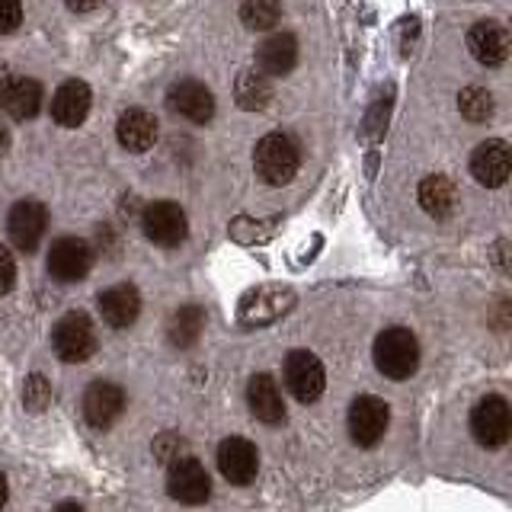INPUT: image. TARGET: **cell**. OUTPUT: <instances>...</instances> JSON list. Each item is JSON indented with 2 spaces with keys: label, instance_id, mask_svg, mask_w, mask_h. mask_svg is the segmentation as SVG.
Here are the masks:
<instances>
[{
  "label": "cell",
  "instance_id": "cell-36",
  "mask_svg": "<svg viewBox=\"0 0 512 512\" xmlns=\"http://www.w3.org/2000/svg\"><path fill=\"white\" fill-rule=\"evenodd\" d=\"M7 144H10V135H7V128H4V125H0V154H4V151H7Z\"/></svg>",
  "mask_w": 512,
  "mask_h": 512
},
{
  "label": "cell",
  "instance_id": "cell-31",
  "mask_svg": "<svg viewBox=\"0 0 512 512\" xmlns=\"http://www.w3.org/2000/svg\"><path fill=\"white\" fill-rule=\"evenodd\" d=\"M23 20V0H0V36H7Z\"/></svg>",
  "mask_w": 512,
  "mask_h": 512
},
{
  "label": "cell",
  "instance_id": "cell-10",
  "mask_svg": "<svg viewBox=\"0 0 512 512\" xmlns=\"http://www.w3.org/2000/svg\"><path fill=\"white\" fill-rule=\"evenodd\" d=\"M93 266V250L80 237H58L48 250V272L58 282H80Z\"/></svg>",
  "mask_w": 512,
  "mask_h": 512
},
{
  "label": "cell",
  "instance_id": "cell-25",
  "mask_svg": "<svg viewBox=\"0 0 512 512\" xmlns=\"http://www.w3.org/2000/svg\"><path fill=\"white\" fill-rule=\"evenodd\" d=\"M269 96H272V87L266 84V74L244 71V74L237 77V84H234V100H237L240 109L260 112V109H266Z\"/></svg>",
  "mask_w": 512,
  "mask_h": 512
},
{
  "label": "cell",
  "instance_id": "cell-11",
  "mask_svg": "<svg viewBox=\"0 0 512 512\" xmlns=\"http://www.w3.org/2000/svg\"><path fill=\"white\" fill-rule=\"evenodd\" d=\"M218 471L228 484L247 487L260 471V452L256 445L244 436H231L218 445Z\"/></svg>",
  "mask_w": 512,
  "mask_h": 512
},
{
  "label": "cell",
  "instance_id": "cell-14",
  "mask_svg": "<svg viewBox=\"0 0 512 512\" xmlns=\"http://www.w3.org/2000/svg\"><path fill=\"white\" fill-rule=\"evenodd\" d=\"M509 170H512V151L509 144L500 138H490L484 141L480 148L471 154V173L480 186L496 189L509 180Z\"/></svg>",
  "mask_w": 512,
  "mask_h": 512
},
{
  "label": "cell",
  "instance_id": "cell-15",
  "mask_svg": "<svg viewBox=\"0 0 512 512\" xmlns=\"http://www.w3.org/2000/svg\"><path fill=\"white\" fill-rule=\"evenodd\" d=\"M125 410V391L112 381H93L84 391V416L93 429H109Z\"/></svg>",
  "mask_w": 512,
  "mask_h": 512
},
{
  "label": "cell",
  "instance_id": "cell-29",
  "mask_svg": "<svg viewBox=\"0 0 512 512\" xmlns=\"http://www.w3.org/2000/svg\"><path fill=\"white\" fill-rule=\"evenodd\" d=\"M186 448H189V445H186L183 436H176V432H164V436H157V439H154V458L170 468V464H176L180 458H189V455H186Z\"/></svg>",
  "mask_w": 512,
  "mask_h": 512
},
{
  "label": "cell",
  "instance_id": "cell-35",
  "mask_svg": "<svg viewBox=\"0 0 512 512\" xmlns=\"http://www.w3.org/2000/svg\"><path fill=\"white\" fill-rule=\"evenodd\" d=\"M7 496H10V490H7V477L0 474V509L7 506Z\"/></svg>",
  "mask_w": 512,
  "mask_h": 512
},
{
  "label": "cell",
  "instance_id": "cell-8",
  "mask_svg": "<svg viewBox=\"0 0 512 512\" xmlns=\"http://www.w3.org/2000/svg\"><path fill=\"white\" fill-rule=\"evenodd\" d=\"M141 228L157 247H180L189 234V221L176 202H151L141 215Z\"/></svg>",
  "mask_w": 512,
  "mask_h": 512
},
{
  "label": "cell",
  "instance_id": "cell-33",
  "mask_svg": "<svg viewBox=\"0 0 512 512\" xmlns=\"http://www.w3.org/2000/svg\"><path fill=\"white\" fill-rule=\"evenodd\" d=\"M96 4H100V0H68V7H71V10H80V13H84V10H93Z\"/></svg>",
  "mask_w": 512,
  "mask_h": 512
},
{
  "label": "cell",
  "instance_id": "cell-26",
  "mask_svg": "<svg viewBox=\"0 0 512 512\" xmlns=\"http://www.w3.org/2000/svg\"><path fill=\"white\" fill-rule=\"evenodd\" d=\"M279 16H282L279 0H244V4H240V20H244V26L253 32L272 29L279 23Z\"/></svg>",
  "mask_w": 512,
  "mask_h": 512
},
{
  "label": "cell",
  "instance_id": "cell-5",
  "mask_svg": "<svg viewBox=\"0 0 512 512\" xmlns=\"http://www.w3.org/2000/svg\"><path fill=\"white\" fill-rule=\"evenodd\" d=\"M471 432L484 448H500L512 436V410L503 394H487L471 413Z\"/></svg>",
  "mask_w": 512,
  "mask_h": 512
},
{
  "label": "cell",
  "instance_id": "cell-18",
  "mask_svg": "<svg viewBox=\"0 0 512 512\" xmlns=\"http://www.w3.org/2000/svg\"><path fill=\"white\" fill-rule=\"evenodd\" d=\"M468 48H471V55L480 64H490V68H496V64H503L506 55H509V36H506V29L500 23L484 20V23L471 26Z\"/></svg>",
  "mask_w": 512,
  "mask_h": 512
},
{
  "label": "cell",
  "instance_id": "cell-22",
  "mask_svg": "<svg viewBox=\"0 0 512 512\" xmlns=\"http://www.w3.org/2000/svg\"><path fill=\"white\" fill-rule=\"evenodd\" d=\"M0 106L7 109V116L16 119V122H26L39 112L42 106V87L39 80L32 77H16L10 80V87L4 90V96H0Z\"/></svg>",
  "mask_w": 512,
  "mask_h": 512
},
{
  "label": "cell",
  "instance_id": "cell-30",
  "mask_svg": "<svg viewBox=\"0 0 512 512\" xmlns=\"http://www.w3.org/2000/svg\"><path fill=\"white\" fill-rule=\"evenodd\" d=\"M272 231V224H260V221H253V218H237L231 224V234L240 240V244H253V240H266Z\"/></svg>",
  "mask_w": 512,
  "mask_h": 512
},
{
  "label": "cell",
  "instance_id": "cell-21",
  "mask_svg": "<svg viewBox=\"0 0 512 512\" xmlns=\"http://www.w3.org/2000/svg\"><path fill=\"white\" fill-rule=\"evenodd\" d=\"M295 61H298V42L292 32H276V36H269L260 48H256L260 74L282 77L295 68Z\"/></svg>",
  "mask_w": 512,
  "mask_h": 512
},
{
  "label": "cell",
  "instance_id": "cell-12",
  "mask_svg": "<svg viewBox=\"0 0 512 512\" xmlns=\"http://www.w3.org/2000/svg\"><path fill=\"white\" fill-rule=\"evenodd\" d=\"M48 228V212L42 202H16L7 215V234L13 240V247H20L23 253H32L39 247V240L45 237Z\"/></svg>",
  "mask_w": 512,
  "mask_h": 512
},
{
  "label": "cell",
  "instance_id": "cell-9",
  "mask_svg": "<svg viewBox=\"0 0 512 512\" xmlns=\"http://www.w3.org/2000/svg\"><path fill=\"white\" fill-rule=\"evenodd\" d=\"M167 493L183 506H202L212 496V477H208L205 464L196 458H180L176 464H170Z\"/></svg>",
  "mask_w": 512,
  "mask_h": 512
},
{
  "label": "cell",
  "instance_id": "cell-7",
  "mask_svg": "<svg viewBox=\"0 0 512 512\" xmlns=\"http://www.w3.org/2000/svg\"><path fill=\"white\" fill-rule=\"evenodd\" d=\"M388 420H391V410L384 404L381 397L375 394H362L352 400L349 407V436L356 445L362 448H372L384 439L388 432Z\"/></svg>",
  "mask_w": 512,
  "mask_h": 512
},
{
  "label": "cell",
  "instance_id": "cell-3",
  "mask_svg": "<svg viewBox=\"0 0 512 512\" xmlns=\"http://www.w3.org/2000/svg\"><path fill=\"white\" fill-rule=\"evenodd\" d=\"M295 308V292L288 285H260L240 298L237 320L244 327H269Z\"/></svg>",
  "mask_w": 512,
  "mask_h": 512
},
{
  "label": "cell",
  "instance_id": "cell-4",
  "mask_svg": "<svg viewBox=\"0 0 512 512\" xmlns=\"http://www.w3.org/2000/svg\"><path fill=\"white\" fill-rule=\"evenodd\" d=\"M52 346H55V356L61 362H68V365L87 362L96 352V327H93V320L84 311L64 314L55 324V330H52Z\"/></svg>",
  "mask_w": 512,
  "mask_h": 512
},
{
  "label": "cell",
  "instance_id": "cell-6",
  "mask_svg": "<svg viewBox=\"0 0 512 512\" xmlns=\"http://www.w3.org/2000/svg\"><path fill=\"white\" fill-rule=\"evenodd\" d=\"M285 384L298 404H314L327 388V368L314 352L295 349V352H288V359H285Z\"/></svg>",
  "mask_w": 512,
  "mask_h": 512
},
{
  "label": "cell",
  "instance_id": "cell-16",
  "mask_svg": "<svg viewBox=\"0 0 512 512\" xmlns=\"http://www.w3.org/2000/svg\"><path fill=\"white\" fill-rule=\"evenodd\" d=\"M247 404L253 410V416L266 426H276L285 420V400L279 391L276 375L269 372H256L247 384Z\"/></svg>",
  "mask_w": 512,
  "mask_h": 512
},
{
  "label": "cell",
  "instance_id": "cell-28",
  "mask_svg": "<svg viewBox=\"0 0 512 512\" xmlns=\"http://www.w3.org/2000/svg\"><path fill=\"white\" fill-rule=\"evenodd\" d=\"M23 404L32 413H39V410H45L48 404H52V384H48L45 375L36 372V375L26 378V384H23Z\"/></svg>",
  "mask_w": 512,
  "mask_h": 512
},
{
  "label": "cell",
  "instance_id": "cell-23",
  "mask_svg": "<svg viewBox=\"0 0 512 512\" xmlns=\"http://www.w3.org/2000/svg\"><path fill=\"white\" fill-rule=\"evenodd\" d=\"M455 202H458V192H455V183L448 180V176H426L420 183V205L423 212L432 215V218H448L455 212Z\"/></svg>",
  "mask_w": 512,
  "mask_h": 512
},
{
  "label": "cell",
  "instance_id": "cell-19",
  "mask_svg": "<svg viewBox=\"0 0 512 512\" xmlns=\"http://www.w3.org/2000/svg\"><path fill=\"white\" fill-rule=\"evenodd\" d=\"M116 135H119V144L125 151L132 154H141L148 151L151 144L157 141V119L151 116L148 109H125L119 116V125H116Z\"/></svg>",
  "mask_w": 512,
  "mask_h": 512
},
{
  "label": "cell",
  "instance_id": "cell-1",
  "mask_svg": "<svg viewBox=\"0 0 512 512\" xmlns=\"http://www.w3.org/2000/svg\"><path fill=\"white\" fill-rule=\"evenodd\" d=\"M375 365L384 378L404 381L420 368V340L407 327H388L375 340Z\"/></svg>",
  "mask_w": 512,
  "mask_h": 512
},
{
  "label": "cell",
  "instance_id": "cell-32",
  "mask_svg": "<svg viewBox=\"0 0 512 512\" xmlns=\"http://www.w3.org/2000/svg\"><path fill=\"white\" fill-rule=\"evenodd\" d=\"M16 282V263H13V253L0 244V295H7Z\"/></svg>",
  "mask_w": 512,
  "mask_h": 512
},
{
  "label": "cell",
  "instance_id": "cell-2",
  "mask_svg": "<svg viewBox=\"0 0 512 512\" xmlns=\"http://www.w3.org/2000/svg\"><path fill=\"white\" fill-rule=\"evenodd\" d=\"M256 173L263 176L269 186H285L295 180L298 173V144L288 138L285 132H269L260 144H256Z\"/></svg>",
  "mask_w": 512,
  "mask_h": 512
},
{
  "label": "cell",
  "instance_id": "cell-27",
  "mask_svg": "<svg viewBox=\"0 0 512 512\" xmlns=\"http://www.w3.org/2000/svg\"><path fill=\"white\" fill-rule=\"evenodd\" d=\"M458 109L471 122H490L493 119V93L484 87H464L458 96Z\"/></svg>",
  "mask_w": 512,
  "mask_h": 512
},
{
  "label": "cell",
  "instance_id": "cell-37",
  "mask_svg": "<svg viewBox=\"0 0 512 512\" xmlns=\"http://www.w3.org/2000/svg\"><path fill=\"white\" fill-rule=\"evenodd\" d=\"M55 512H84V509H80L77 503H71V500H68V503H61V506H58Z\"/></svg>",
  "mask_w": 512,
  "mask_h": 512
},
{
  "label": "cell",
  "instance_id": "cell-34",
  "mask_svg": "<svg viewBox=\"0 0 512 512\" xmlns=\"http://www.w3.org/2000/svg\"><path fill=\"white\" fill-rule=\"evenodd\" d=\"M10 68H7V64H0V96H4V90L10 87Z\"/></svg>",
  "mask_w": 512,
  "mask_h": 512
},
{
  "label": "cell",
  "instance_id": "cell-24",
  "mask_svg": "<svg viewBox=\"0 0 512 512\" xmlns=\"http://www.w3.org/2000/svg\"><path fill=\"white\" fill-rule=\"evenodd\" d=\"M202 327H205V311L199 304H183L180 311H173L170 324H167V336L176 349H189L199 343Z\"/></svg>",
  "mask_w": 512,
  "mask_h": 512
},
{
  "label": "cell",
  "instance_id": "cell-20",
  "mask_svg": "<svg viewBox=\"0 0 512 512\" xmlns=\"http://www.w3.org/2000/svg\"><path fill=\"white\" fill-rule=\"evenodd\" d=\"M87 112H90V87L84 80H68V84L58 87L55 100H52V116L58 125L77 128L87 119Z\"/></svg>",
  "mask_w": 512,
  "mask_h": 512
},
{
  "label": "cell",
  "instance_id": "cell-13",
  "mask_svg": "<svg viewBox=\"0 0 512 512\" xmlns=\"http://www.w3.org/2000/svg\"><path fill=\"white\" fill-rule=\"evenodd\" d=\"M167 106L176 116H183L196 125L212 122L215 116V96L205 84H199V80H180V84H173L167 93Z\"/></svg>",
  "mask_w": 512,
  "mask_h": 512
},
{
  "label": "cell",
  "instance_id": "cell-17",
  "mask_svg": "<svg viewBox=\"0 0 512 512\" xmlns=\"http://www.w3.org/2000/svg\"><path fill=\"white\" fill-rule=\"evenodd\" d=\"M96 304H100V314L106 324L116 330L132 327L141 314V295H138V288L128 282H119V285L106 288V292H100Z\"/></svg>",
  "mask_w": 512,
  "mask_h": 512
}]
</instances>
